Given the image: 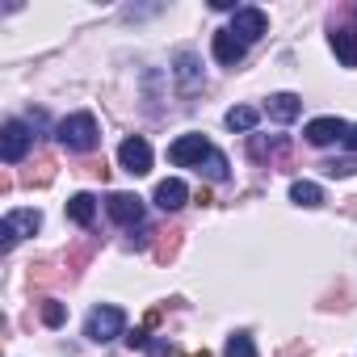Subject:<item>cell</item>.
I'll return each instance as SVG.
<instances>
[{
    "instance_id": "6da1fadb",
    "label": "cell",
    "mask_w": 357,
    "mask_h": 357,
    "mask_svg": "<svg viewBox=\"0 0 357 357\" xmlns=\"http://www.w3.org/2000/svg\"><path fill=\"white\" fill-rule=\"evenodd\" d=\"M55 139H59V147H68V151H93L97 139H101V130H97V118L80 109V114H68V118L55 126Z\"/></svg>"
},
{
    "instance_id": "7a4b0ae2",
    "label": "cell",
    "mask_w": 357,
    "mask_h": 357,
    "mask_svg": "<svg viewBox=\"0 0 357 357\" xmlns=\"http://www.w3.org/2000/svg\"><path fill=\"white\" fill-rule=\"evenodd\" d=\"M122 328H126V311H122V307H114V303L93 307V311H89V319H84V336H89L93 344H105V340L122 336Z\"/></svg>"
},
{
    "instance_id": "3957f363",
    "label": "cell",
    "mask_w": 357,
    "mask_h": 357,
    "mask_svg": "<svg viewBox=\"0 0 357 357\" xmlns=\"http://www.w3.org/2000/svg\"><path fill=\"white\" fill-rule=\"evenodd\" d=\"M38 227H43L38 211H9L5 223H0V252H13V244L26 240V236H34Z\"/></svg>"
},
{
    "instance_id": "277c9868",
    "label": "cell",
    "mask_w": 357,
    "mask_h": 357,
    "mask_svg": "<svg viewBox=\"0 0 357 357\" xmlns=\"http://www.w3.org/2000/svg\"><path fill=\"white\" fill-rule=\"evenodd\" d=\"M30 143H34L30 126H26L22 118H9L5 130H0V160H5V164H22L26 151H30Z\"/></svg>"
},
{
    "instance_id": "5b68a950",
    "label": "cell",
    "mask_w": 357,
    "mask_h": 357,
    "mask_svg": "<svg viewBox=\"0 0 357 357\" xmlns=\"http://www.w3.org/2000/svg\"><path fill=\"white\" fill-rule=\"evenodd\" d=\"M211 151H215V147L206 143V135H181V139L168 147V160H172L176 168H202Z\"/></svg>"
},
{
    "instance_id": "8992f818",
    "label": "cell",
    "mask_w": 357,
    "mask_h": 357,
    "mask_svg": "<svg viewBox=\"0 0 357 357\" xmlns=\"http://www.w3.org/2000/svg\"><path fill=\"white\" fill-rule=\"evenodd\" d=\"M118 164H122L130 176H147V172H151V143H147L143 135L122 139V147H118Z\"/></svg>"
},
{
    "instance_id": "52a82bcc",
    "label": "cell",
    "mask_w": 357,
    "mask_h": 357,
    "mask_svg": "<svg viewBox=\"0 0 357 357\" xmlns=\"http://www.w3.org/2000/svg\"><path fill=\"white\" fill-rule=\"evenodd\" d=\"M227 30H231V34H236V38H240L244 47H252V43H257V38H261V34L269 30V17H265L261 9L244 5V9H240V13L231 17V26H227Z\"/></svg>"
},
{
    "instance_id": "ba28073f",
    "label": "cell",
    "mask_w": 357,
    "mask_h": 357,
    "mask_svg": "<svg viewBox=\"0 0 357 357\" xmlns=\"http://www.w3.org/2000/svg\"><path fill=\"white\" fill-rule=\"evenodd\" d=\"M105 211H109V219L114 223H122V227H143V202L135 198V194H109L105 198Z\"/></svg>"
},
{
    "instance_id": "9c48e42d",
    "label": "cell",
    "mask_w": 357,
    "mask_h": 357,
    "mask_svg": "<svg viewBox=\"0 0 357 357\" xmlns=\"http://www.w3.org/2000/svg\"><path fill=\"white\" fill-rule=\"evenodd\" d=\"M344 118H336V114H328V118H311L307 122V143H315V147H328V143H344Z\"/></svg>"
},
{
    "instance_id": "30bf717a",
    "label": "cell",
    "mask_w": 357,
    "mask_h": 357,
    "mask_svg": "<svg viewBox=\"0 0 357 357\" xmlns=\"http://www.w3.org/2000/svg\"><path fill=\"white\" fill-rule=\"evenodd\" d=\"M328 43H332V51H336V59H340L344 68H357V26H353V13H349V22H344V26H336V22H332Z\"/></svg>"
},
{
    "instance_id": "8fae6325",
    "label": "cell",
    "mask_w": 357,
    "mask_h": 357,
    "mask_svg": "<svg viewBox=\"0 0 357 357\" xmlns=\"http://www.w3.org/2000/svg\"><path fill=\"white\" fill-rule=\"evenodd\" d=\"M185 202H190V185H185V181L168 176V181L155 185V206H160V211H181Z\"/></svg>"
},
{
    "instance_id": "7c38bea8",
    "label": "cell",
    "mask_w": 357,
    "mask_h": 357,
    "mask_svg": "<svg viewBox=\"0 0 357 357\" xmlns=\"http://www.w3.org/2000/svg\"><path fill=\"white\" fill-rule=\"evenodd\" d=\"M244 51H248V47H244L231 30H215V59H219V63L236 68V63L244 59Z\"/></svg>"
},
{
    "instance_id": "4fadbf2b",
    "label": "cell",
    "mask_w": 357,
    "mask_h": 357,
    "mask_svg": "<svg viewBox=\"0 0 357 357\" xmlns=\"http://www.w3.org/2000/svg\"><path fill=\"white\" fill-rule=\"evenodd\" d=\"M265 109H269L273 122H294V118L303 114V97H298V93H273Z\"/></svg>"
},
{
    "instance_id": "5bb4252c",
    "label": "cell",
    "mask_w": 357,
    "mask_h": 357,
    "mask_svg": "<svg viewBox=\"0 0 357 357\" xmlns=\"http://www.w3.org/2000/svg\"><path fill=\"white\" fill-rule=\"evenodd\" d=\"M68 219H72L76 227H89V223L97 219V198H93V194H76V198L68 202Z\"/></svg>"
},
{
    "instance_id": "9a60e30c",
    "label": "cell",
    "mask_w": 357,
    "mask_h": 357,
    "mask_svg": "<svg viewBox=\"0 0 357 357\" xmlns=\"http://www.w3.org/2000/svg\"><path fill=\"white\" fill-rule=\"evenodd\" d=\"M176 80H181L185 89H198V84H202V68H198V55H194V51H181V55H176Z\"/></svg>"
},
{
    "instance_id": "2e32d148",
    "label": "cell",
    "mask_w": 357,
    "mask_h": 357,
    "mask_svg": "<svg viewBox=\"0 0 357 357\" xmlns=\"http://www.w3.org/2000/svg\"><path fill=\"white\" fill-rule=\"evenodd\" d=\"M290 202L315 211V206H324V190H319L315 181H294V185H290Z\"/></svg>"
},
{
    "instance_id": "e0dca14e",
    "label": "cell",
    "mask_w": 357,
    "mask_h": 357,
    "mask_svg": "<svg viewBox=\"0 0 357 357\" xmlns=\"http://www.w3.org/2000/svg\"><path fill=\"white\" fill-rule=\"evenodd\" d=\"M257 122H261V114H257L252 105H236V109H227V130L252 135V130H257Z\"/></svg>"
},
{
    "instance_id": "ac0fdd59",
    "label": "cell",
    "mask_w": 357,
    "mask_h": 357,
    "mask_svg": "<svg viewBox=\"0 0 357 357\" xmlns=\"http://www.w3.org/2000/svg\"><path fill=\"white\" fill-rule=\"evenodd\" d=\"M223 357H257V344H252V336H248V332H231V336H227V349H223Z\"/></svg>"
},
{
    "instance_id": "d6986e66",
    "label": "cell",
    "mask_w": 357,
    "mask_h": 357,
    "mask_svg": "<svg viewBox=\"0 0 357 357\" xmlns=\"http://www.w3.org/2000/svg\"><path fill=\"white\" fill-rule=\"evenodd\" d=\"M198 172H206V176H211V181H227V155H223V151L215 147V151L206 155V164H202Z\"/></svg>"
},
{
    "instance_id": "ffe728a7",
    "label": "cell",
    "mask_w": 357,
    "mask_h": 357,
    "mask_svg": "<svg viewBox=\"0 0 357 357\" xmlns=\"http://www.w3.org/2000/svg\"><path fill=\"white\" fill-rule=\"evenodd\" d=\"M176 244H181V240H176V231H160V240H155V261H168V257H176Z\"/></svg>"
},
{
    "instance_id": "44dd1931",
    "label": "cell",
    "mask_w": 357,
    "mask_h": 357,
    "mask_svg": "<svg viewBox=\"0 0 357 357\" xmlns=\"http://www.w3.org/2000/svg\"><path fill=\"white\" fill-rule=\"evenodd\" d=\"M248 147H252V155L261 160V155H273V151H286V139H269V143H265L261 135H252V143H248Z\"/></svg>"
},
{
    "instance_id": "7402d4cb",
    "label": "cell",
    "mask_w": 357,
    "mask_h": 357,
    "mask_svg": "<svg viewBox=\"0 0 357 357\" xmlns=\"http://www.w3.org/2000/svg\"><path fill=\"white\" fill-rule=\"evenodd\" d=\"M63 319H68V311H63V303H55V298H47V303H43V324H47V328H59Z\"/></svg>"
},
{
    "instance_id": "603a6c76",
    "label": "cell",
    "mask_w": 357,
    "mask_h": 357,
    "mask_svg": "<svg viewBox=\"0 0 357 357\" xmlns=\"http://www.w3.org/2000/svg\"><path fill=\"white\" fill-rule=\"evenodd\" d=\"M324 172H328V176H353V172H357V160H328Z\"/></svg>"
},
{
    "instance_id": "cb8c5ba5",
    "label": "cell",
    "mask_w": 357,
    "mask_h": 357,
    "mask_svg": "<svg viewBox=\"0 0 357 357\" xmlns=\"http://www.w3.org/2000/svg\"><path fill=\"white\" fill-rule=\"evenodd\" d=\"M344 147H349V151H357V126H349V130H344Z\"/></svg>"
}]
</instances>
